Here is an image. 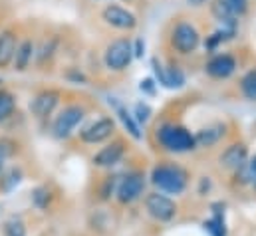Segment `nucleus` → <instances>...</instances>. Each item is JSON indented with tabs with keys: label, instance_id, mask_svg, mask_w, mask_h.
Segmentation results:
<instances>
[{
	"label": "nucleus",
	"instance_id": "nucleus-21",
	"mask_svg": "<svg viewBox=\"0 0 256 236\" xmlns=\"http://www.w3.org/2000/svg\"><path fill=\"white\" fill-rule=\"evenodd\" d=\"M240 92L248 102H256V68L246 72L240 80Z\"/></svg>",
	"mask_w": 256,
	"mask_h": 236
},
{
	"label": "nucleus",
	"instance_id": "nucleus-3",
	"mask_svg": "<svg viewBox=\"0 0 256 236\" xmlns=\"http://www.w3.org/2000/svg\"><path fill=\"white\" fill-rule=\"evenodd\" d=\"M133 56V44L129 42L128 38H118L114 40L106 52H104V64L108 70L112 72H124L128 70V66L131 64Z\"/></svg>",
	"mask_w": 256,
	"mask_h": 236
},
{
	"label": "nucleus",
	"instance_id": "nucleus-5",
	"mask_svg": "<svg viewBox=\"0 0 256 236\" xmlns=\"http://www.w3.org/2000/svg\"><path fill=\"white\" fill-rule=\"evenodd\" d=\"M86 116V110L82 108V106H68L64 108L56 119H54V123H52V133H54V137H58V139H68L74 131H76V127L82 123V119Z\"/></svg>",
	"mask_w": 256,
	"mask_h": 236
},
{
	"label": "nucleus",
	"instance_id": "nucleus-23",
	"mask_svg": "<svg viewBox=\"0 0 256 236\" xmlns=\"http://www.w3.org/2000/svg\"><path fill=\"white\" fill-rule=\"evenodd\" d=\"M204 226L210 230L212 236H224V220H222L220 210H214V216L208 222H204Z\"/></svg>",
	"mask_w": 256,
	"mask_h": 236
},
{
	"label": "nucleus",
	"instance_id": "nucleus-22",
	"mask_svg": "<svg viewBox=\"0 0 256 236\" xmlns=\"http://www.w3.org/2000/svg\"><path fill=\"white\" fill-rule=\"evenodd\" d=\"M2 236H26V224H24L20 218L12 216V218H8V220L4 222V226H2Z\"/></svg>",
	"mask_w": 256,
	"mask_h": 236
},
{
	"label": "nucleus",
	"instance_id": "nucleus-12",
	"mask_svg": "<svg viewBox=\"0 0 256 236\" xmlns=\"http://www.w3.org/2000/svg\"><path fill=\"white\" fill-rule=\"evenodd\" d=\"M246 4H248V0H214L212 14L218 20L236 18V16H240V14L246 12Z\"/></svg>",
	"mask_w": 256,
	"mask_h": 236
},
{
	"label": "nucleus",
	"instance_id": "nucleus-25",
	"mask_svg": "<svg viewBox=\"0 0 256 236\" xmlns=\"http://www.w3.org/2000/svg\"><path fill=\"white\" fill-rule=\"evenodd\" d=\"M34 202H36L40 208H44V206L48 204V190H46L44 186H40V188L34 190Z\"/></svg>",
	"mask_w": 256,
	"mask_h": 236
},
{
	"label": "nucleus",
	"instance_id": "nucleus-16",
	"mask_svg": "<svg viewBox=\"0 0 256 236\" xmlns=\"http://www.w3.org/2000/svg\"><path fill=\"white\" fill-rule=\"evenodd\" d=\"M18 48V38L12 30H2L0 32V68H8L14 60Z\"/></svg>",
	"mask_w": 256,
	"mask_h": 236
},
{
	"label": "nucleus",
	"instance_id": "nucleus-24",
	"mask_svg": "<svg viewBox=\"0 0 256 236\" xmlns=\"http://www.w3.org/2000/svg\"><path fill=\"white\" fill-rule=\"evenodd\" d=\"M133 119L137 121V123H147L149 118H151V108L147 106V104H143V102H139V104H135V108H133Z\"/></svg>",
	"mask_w": 256,
	"mask_h": 236
},
{
	"label": "nucleus",
	"instance_id": "nucleus-20",
	"mask_svg": "<svg viewBox=\"0 0 256 236\" xmlns=\"http://www.w3.org/2000/svg\"><path fill=\"white\" fill-rule=\"evenodd\" d=\"M14 110H16V100H14V96H12L10 92H6V90H0V123L12 118Z\"/></svg>",
	"mask_w": 256,
	"mask_h": 236
},
{
	"label": "nucleus",
	"instance_id": "nucleus-9",
	"mask_svg": "<svg viewBox=\"0 0 256 236\" xmlns=\"http://www.w3.org/2000/svg\"><path fill=\"white\" fill-rule=\"evenodd\" d=\"M114 131H116L114 119L102 118V119H98V121H94V123H90V125L80 133V137H82L84 143L96 145V143H102V141L110 139V137L114 135Z\"/></svg>",
	"mask_w": 256,
	"mask_h": 236
},
{
	"label": "nucleus",
	"instance_id": "nucleus-2",
	"mask_svg": "<svg viewBox=\"0 0 256 236\" xmlns=\"http://www.w3.org/2000/svg\"><path fill=\"white\" fill-rule=\"evenodd\" d=\"M151 180L159 190L179 194L187 186V173L177 165H159L153 169Z\"/></svg>",
	"mask_w": 256,
	"mask_h": 236
},
{
	"label": "nucleus",
	"instance_id": "nucleus-6",
	"mask_svg": "<svg viewBox=\"0 0 256 236\" xmlns=\"http://www.w3.org/2000/svg\"><path fill=\"white\" fill-rule=\"evenodd\" d=\"M145 208H147V212H149L155 220H159V222H169V220H173L175 214H177V204H175L169 196L159 194V192L147 194V198H145Z\"/></svg>",
	"mask_w": 256,
	"mask_h": 236
},
{
	"label": "nucleus",
	"instance_id": "nucleus-17",
	"mask_svg": "<svg viewBox=\"0 0 256 236\" xmlns=\"http://www.w3.org/2000/svg\"><path fill=\"white\" fill-rule=\"evenodd\" d=\"M32 58H34V42H32V40H22V42L18 44V48H16L14 60H12L14 70L24 72V70L30 66Z\"/></svg>",
	"mask_w": 256,
	"mask_h": 236
},
{
	"label": "nucleus",
	"instance_id": "nucleus-8",
	"mask_svg": "<svg viewBox=\"0 0 256 236\" xmlns=\"http://www.w3.org/2000/svg\"><path fill=\"white\" fill-rule=\"evenodd\" d=\"M102 18H104L110 26H114V28H118V30H133V28L137 26L135 14L129 12L128 8H124V6H118V4H108V6L102 10Z\"/></svg>",
	"mask_w": 256,
	"mask_h": 236
},
{
	"label": "nucleus",
	"instance_id": "nucleus-18",
	"mask_svg": "<svg viewBox=\"0 0 256 236\" xmlns=\"http://www.w3.org/2000/svg\"><path fill=\"white\" fill-rule=\"evenodd\" d=\"M110 104L114 106V110H116V114H118V118L122 119V123H124V127L128 129V133L133 137V139H141V131H139V125H137V121L133 119V116L129 114L128 110L118 102V100H110Z\"/></svg>",
	"mask_w": 256,
	"mask_h": 236
},
{
	"label": "nucleus",
	"instance_id": "nucleus-27",
	"mask_svg": "<svg viewBox=\"0 0 256 236\" xmlns=\"http://www.w3.org/2000/svg\"><path fill=\"white\" fill-rule=\"evenodd\" d=\"M143 48H145L143 40H137V42H135V46H133V56H135V58L143 56Z\"/></svg>",
	"mask_w": 256,
	"mask_h": 236
},
{
	"label": "nucleus",
	"instance_id": "nucleus-7",
	"mask_svg": "<svg viewBox=\"0 0 256 236\" xmlns=\"http://www.w3.org/2000/svg\"><path fill=\"white\" fill-rule=\"evenodd\" d=\"M143 188H145V178H143V175L141 173H129L118 184V200L122 204L135 202L143 194Z\"/></svg>",
	"mask_w": 256,
	"mask_h": 236
},
{
	"label": "nucleus",
	"instance_id": "nucleus-30",
	"mask_svg": "<svg viewBox=\"0 0 256 236\" xmlns=\"http://www.w3.org/2000/svg\"><path fill=\"white\" fill-rule=\"evenodd\" d=\"M187 2H189L191 6H202V4L206 2V0H187Z\"/></svg>",
	"mask_w": 256,
	"mask_h": 236
},
{
	"label": "nucleus",
	"instance_id": "nucleus-14",
	"mask_svg": "<svg viewBox=\"0 0 256 236\" xmlns=\"http://www.w3.org/2000/svg\"><path fill=\"white\" fill-rule=\"evenodd\" d=\"M124 153H126L124 145H122L120 141H116V143H112V145L100 149V151L94 155L92 161H94L96 167H114V165H118V163L124 159Z\"/></svg>",
	"mask_w": 256,
	"mask_h": 236
},
{
	"label": "nucleus",
	"instance_id": "nucleus-10",
	"mask_svg": "<svg viewBox=\"0 0 256 236\" xmlns=\"http://www.w3.org/2000/svg\"><path fill=\"white\" fill-rule=\"evenodd\" d=\"M206 74L214 80H226L234 74L236 70V60L232 58L230 54H218L214 58H210L204 66Z\"/></svg>",
	"mask_w": 256,
	"mask_h": 236
},
{
	"label": "nucleus",
	"instance_id": "nucleus-19",
	"mask_svg": "<svg viewBox=\"0 0 256 236\" xmlns=\"http://www.w3.org/2000/svg\"><path fill=\"white\" fill-rule=\"evenodd\" d=\"M224 135V125H212V127H206L202 131H198L194 135V143L198 147H212L214 143H218V139Z\"/></svg>",
	"mask_w": 256,
	"mask_h": 236
},
{
	"label": "nucleus",
	"instance_id": "nucleus-4",
	"mask_svg": "<svg viewBox=\"0 0 256 236\" xmlns=\"http://www.w3.org/2000/svg\"><path fill=\"white\" fill-rule=\"evenodd\" d=\"M171 44H173V48L179 54L189 56V54H192L198 48L200 34H198V30L192 24H189V22H179L173 28V32H171Z\"/></svg>",
	"mask_w": 256,
	"mask_h": 236
},
{
	"label": "nucleus",
	"instance_id": "nucleus-28",
	"mask_svg": "<svg viewBox=\"0 0 256 236\" xmlns=\"http://www.w3.org/2000/svg\"><path fill=\"white\" fill-rule=\"evenodd\" d=\"M248 173H250V178H252V184H254V188H256V155H254V159L248 163Z\"/></svg>",
	"mask_w": 256,
	"mask_h": 236
},
{
	"label": "nucleus",
	"instance_id": "nucleus-1",
	"mask_svg": "<svg viewBox=\"0 0 256 236\" xmlns=\"http://www.w3.org/2000/svg\"><path fill=\"white\" fill-rule=\"evenodd\" d=\"M157 139L167 151H173V153H187L196 147L194 135H191V131H187L181 125H173V123L161 125L157 131Z\"/></svg>",
	"mask_w": 256,
	"mask_h": 236
},
{
	"label": "nucleus",
	"instance_id": "nucleus-11",
	"mask_svg": "<svg viewBox=\"0 0 256 236\" xmlns=\"http://www.w3.org/2000/svg\"><path fill=\"white\" fill-rule=\"evenodd\" d=\"M58 102H60V94H58V92H54V90H44V92H40V94L32 100L30 110H32V114H34L36 118H40V119L48 118V116L56 110Z\"/></svg>",
	"mask_w": 256,
	"mask_h": 236
},
{
	"label": "nucleus",
	"instance_id": "nucleus-15",
	"mask_svg": "<svg viewBox=\"0 0 256 236\" xmlns=\"http://www.w3.org/2000/svg\"><path fill=\"white\" fill-rule=\"evenodd\" d=\"M246 147L244 145H230L220 155V165L230 171H240L246 165Z\"/></svg>",
	"mask_w": 256,
	"mask_h": 236
},
{
	"label": "nucleus",
	"instance_id": "nucleus-13",
	"mask_svg": "<svg viewBox=\"0 0 256 236\" xmlns=\"http://www.w3.org/2000/svg\"><path fill=\"white\" fill-rule=\"evenodd\" d=\"M153 72H155L157 82L161 86H165V88H181L185 84V76H183L181 70H177V68H165L157 60H153Z\"/></svg>",
	"mask_w": 256,
	"mask_h": 236
},
{
	"label": "nucleus",
	"instance_id": "nucleus-26",
	"mask_svg": "<svg viewBox=\"0 0 256 236\" xmlns=\"http://www.w3.org/2000/svg\"><path fill=\"white\" fill-rule=\"evenodd\" d=\"M141 92H147V94H153L155 92V84H153V80H145V82H141Z\"/></svg>",
	"mask_w": 256,
	"mask_h": 236
},
{
	"label": "nucleus",
	"instance_id": "nucleus-29",
	"mask_svg": "<svg viewBox=\"0 0 256 236\" xmlns=\"http://www.w3.org/2000/svg\"><path fill=\"white\" fill-rule=\"evenodd\" d=\"M4 161H6V149H4L2 143H0V171L4 169Z\"/></svg>",
	"mask_w": 256,
	"mask_h": 236
}]
</instances>
